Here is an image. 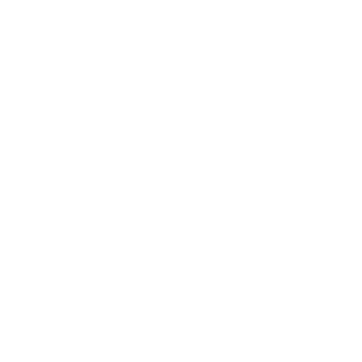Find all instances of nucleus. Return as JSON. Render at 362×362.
Here are the masks:
<instances>
[]
</instances>
